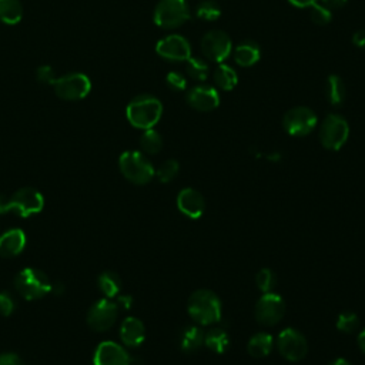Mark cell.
I'll list each match as a JSON object with an SVG mask.
<instances>
[{
	"instance_id": "obj_40",
	"label": "cell",
	"mask_w": 365,
	"mask_h": 365,
	"mask_svg": "<svg viewBox=\"0 0 365 365\" xmlns=\"http://www.w3.org/2000/svg\"><path fill=\"white\" fill-rule=\"evenodd\" d=\"M322 6H325L328 10H334V9H341L342 6H345V3L348 0H321Z\"/></svg>"
},
{
	"instance_id": "obj_38",
	"label": "cell",
	"mask_w": 365,
	"mask_h": 365,
	"mask_svg": "<svg viewBox=\"0 0 365 365\" xmlns=\"http://www.w3.org/2000/svg\"><path fill=\"white\" fill-rule=\"evenodd\" d=\"M0 365H24V364L16 354L6 352V354H0Z\"/></svg>"
},
{
	"instance_id": "obj_13",
	"label": "cell",
	"mask_w": 365,
	"mask_h": 365,
	"mask_svg": "<svg viewBox=\"0 0 365 365\" xmlns=\"http://www.w3.org/2000/svg\"><path fill=\"white\" fill-rule=\"evenodd\" d=\"M118 315L117 302L110 301L108 298L97 301L87 312V324L91 329L97 332H104L110 329Z\"/></svg>"
},
{
	"instance_id": "obj_25",
	"label": "cell",
	"mask_w": 365,
	"mask_h": 365,
	"mask_svg": "<svg viewBox=\"0 0 365 365\" xmlns=\"http://www.w3.org/2000/svg\"><path fill=\"white\" fill-rule=\"evenodd\" d=\"M212 78H214L215 86H217L220 90H224V91L232 90V88L237 86V83H238L237 71H235L232 67L227 66V64H220V66L214 70Z\"/></svg>"
},
{
	"instance_id": "obj_14",
	"label": "cell",
	"mask_w": 365,
	"mask_h": 365,
	"mask_svg": "<svg viewBox=\"0 0 365 365\" xmlns=\"http://www.w3.org/2000/svg\"><path fill=\"white\" fill-rule=\"evenodd\" d=\"M155 51L158 56L170 61H187L191 57L190 43L180 34H170L163 37L157 43Z\"/></svg>"
},
{
	"instance_id": "obj_29",
	"label": "cell",
	"mask_w": 365,
	"mask_h": 365,
	"mask_svg": "<svg viewBox=\"0 0 365 365\" xmlns=\"http://www.w3.org/2000/svg\"><path fill=\"white\" fill-rule=\"evenodd\" d=\"M185 71L195 81H204L210 74L208 64L198 57H190L185 61Z\"/></svg>"
},
{
	"instance_id": "obj_44",
	"label": "cell",
	"mask_w": 365,
	"mask_h": 365,
	"mask_svg": "<svg viewBox=\"0 0 365 365\" xmlns=\"http://www.w3.org/2000/svg\"><path fill=\"white\" fill-rule=\"evenodd\" d=\"M328 365H352L351 362H348L346 359H344V358H336V359H334L331 364H328Z\"/></svg>"
},
{
	"instance_id": "obj_20",
	"label": "cell",
	"mask_w": 365,
	"mask_h": 365,
	"mask_svg": "<svg viewBox=\"0 0 365 365\" xmlns=\"http://www.w3.org/2000/svg\"><path fill=\"white\" fill-rule=\"evenodd\" d=\"M178 344L182 352L192 354L204 344V331L198 325H187L180 332Z\"/></svg>"
},
{
	"instance_id": "obj_35",
	"label": "cell",
	"mask_w": 365,
	"mask_h": 365,
	"mask_svg": "<svg viewBox=\"0 0 365 365\" xmlns=\"http://www.w3.org/2000/svg\"><path fill=\"white\" fill-rule=\"evenodd\" d=\"M165 83L174 91H182L187 88V78L180 71H170L165 77Z\"/></svg>"
},
{
	"instance_id": "obj_1",
	"label": "cell",
	"mask_w": 365,
	"mask_h": 365,
	"mask_svg": "<svg viewBox=\"0 0 365 365\" xmlns=\"http://www.w3.org/2000/svg\"><path fill=\"white\" fill-rule=\"evenodd\" d=\"M163 114V104L161 101L148 94L137 96L133 98L127 108H125V115L128 123L141 130H148L153 128L161 118Z\"/></svg>"
},
{
	"instance_id": "obj_8",
	"label": "cell",
	"mask_w": 365,
	"mask_h": 365,
	"mask_svg": "<svg viewBox=\"0 0 365 365\" xmlns=\"http://www.w3.org/2000/svg\"><path fill=\"white\" fill-rule=\"evenodd\" d=\"M53 87L57 97L68 101H76L83 100L88 96L91 90V81L83 73H70L57 77L53 83Z\"/></svg>"
},
{
	"instance_id": "obj_22",
	"label": "cell",
	"mask_w": 365,
	"mask_h": 365,
	"mask_svg": "<svg viewBox=\"0 0 365 365\" xmlns=\"http://www.w3.org/2000/svg\"><path fill=\"white\" fill-rule=\"evenodd\" d=\"M272 348L274 338L267 332L254 334L247 344V351L252 358H264L272 351Z\"/></svg>"
},
{
	"instance_id": "obj_41",
	"label": "cell",
	"mask_w": 365,
	"mask_h": 365,
	"mask_svg": "<svg viewBox=\"0 0 365 365\" xmlns=\"http://www.w3.org/2000/svg\"><path fill=\"white\" fill-rule=\"evenodd\" d=\"M131 302H133V298L130 295H120L117 299V305L123 307L124 309H128L131 307Z\"/></svg>"
},
{
	"instance_id": "obj_37",
	"label": "cell",
	"mask_w": 365,
	"mask_h": 365,
	"mask_svg": "<svg viewBox=\"0 0 365 365\" xmlns=\"http://www.w3.org/2000/svg\"><path fill=\"white\" fill-rule=\"evenodd\" d=\"M36 76H37V80L43 84H51L56 81V74H54V70L50 67V66H40L36 71Z\"/></svg>"
},
{
	"instance_id": "obj_2",
	"label": "cell",
	"mask_w": 365,
	"mask_h": 365,
	"mask_svg": "<svg viewBox=\"0 0 365 365\" xmlns=\"http://www.w3.org/2000/svg\"><path fill=\"white\" fill-rule=\"evenodd\" d=\"M187 311L198 325L217 324L221 319V301L210 289H197L188 298Z\"/></svg>"
},
{
	"instance_id": "obj_26",
	"label": "cell",
	"mask_w": 365,
	"mask_h": 365,
	"mask_svg": "<svg viewBox=\"0 0 365 365\" xmlns=\"http://www.w3.org/2000/svg\"><path fill=\"white\" fill-rule=\"evenodd\" d=\"M23 19L20 0H0V20L6 24H17Z\"/></svg>"
},
{
	"instance_id": "obj_39",
	"label": "cell",
	"mask_w": 365,
	"mask_h": 365,
	"mask_svg": "<svg viewBox=\"0 0 365 365\" xmlns=\"http://www.w3.org/2000/svg\"><path fill=\"white\" fill-rule=\"evenodd\" d=\"M352 43L359 47V48H365V29L356 30L352 36Z\"/></svg>"
},
{
	"instance_id": "obj_31",
	"label": "cell",
	"mask_w": 365,
	"mask_h": 365,
	"mask_svg": "<svg viewBox=\"0 0 365 365\" xmlns=\"http://www.w3.org/2000/svg\"><path fill=\"white\" fill-rule=\"evenodd\" d=\"M178 171H180L178 161L174 158H168L161 163V165L155 171V175L161 182H170L175 178Z\"/></svg>"
},
{
	"instance_id": "obj_5",
	"label": "cell",
	"mask_w": 365,
	"mask_h": 365,
	"mask_svg": "<svg viewBox=\"0 0 365 365\" xmlns=\"http://www.w3.org/2000/svg\"><path fill=\"white\" fill-rule=\"evenodd\" d=\"M121 174L137 185L150 182L155 174L150 160L140 151H125L118 160Z\"/></svg>"
},
{
	"instance_id": "obj_24",
	"label": "cell",
	"mask_w": 365,
	"mask_h": 365,
	"mask_svg": "<svg viewBox=\"0 0 365 365\" xmlns=\"http://www.w3.org/2000/svg\"><path fill=\"white\" fill-rule=\"evenodd\" d=\"M325 96L332 106H341L344 103L346 97V88L344 80L339 76L331 74L328 77L325 83Z\"/></svg>"
},
{
	"instance_id": "obj_30",
	"label": "cell",
	"mask_w": 365,
	"mask_h": 365,
	"mask_svg": "<svg viewBox=\"0 0 365 365\" xmlns=\"http://www.w3.org/2000/svg\"><path fill=\"white\" fill-rule=\"evenodd\" d=\"M195 14L198 19H202L207 21H214L221 16V7L214 0H205L197 6Z\"/></svg>"
},
{
	"instance_id": "obj_6",
	"label": "cell",
	"mask_w": 365,
	"mask_h": 365,
	"mask_svg": "<svg viewBox=\"0 0 365 365\" xmlns=\"http://www.w3.org/2000/svg\"><path fill=\"white\" fill-rule=\"evenodd\" d=\"M153 17L154 23L161 29H177L190 19V7L185 0H160Z\"/></svg>"
},
{
	"instance_id": "obj_33",
	"label": "cell",
	"mask_w": 365,
	"mask_h": 365,
	"mask_svg": "<svg viewBox=\"0 0 365 365\" xmlns=\"http://www.w3.org/2000/svg\"><path fill=\"white\" fill-rule=\"evenodd\" d=\"M255 282L262 292H272L277 285V277L269 268H261L255 275Z\"/></svg>"
},
{
	"instance_id": "obj_42",
	"label": "cell",
	"mask_w": 365,
	"mask_h": 365,
	"mask_svg": "<svg viewBox=\"0 0 365 365\" xmlns=\"http://www.w3.org/2000/svg\"><path fill=\"white\" fill-rule=\"evenodd\" d=\"M295 7H309L317 3V0H288Z\"/></svg>"
},
{
	"instance_id": "obj_3",
	"label": "cell",
	"mask_w": 365,
	"mask_h": 365,
	"mask_svg": "<svg viewBox=\"0 0 365 365\" xmlns=\"http://www.w3.org/2000/svg\"><path fill=\"white\" fill-rule=\"evenodd\" d=\"M44 207V198L43 195L31 188H20L13 195L6 197L0 194V215L13 212L19 217L27 218L33 214H38Z\"/></svg>"
},
{
	"instance_id": "obj_12",
	"label": "cell",
	"mask_w": 365,
	"mask_h": 365,
	"mask_svg": "<svg viewBox=\"0 0 365 365\" xmlns=\"http://www.w3.org/2000/svg\"><path fill=\"white\" fill-rule=\"evenodd\" d=\"M200 47L202 56L215 63H222L232 51L231 38L222 30L207 31L201 38Z\"/></svg>"
},
{
	"instance_id": "obj_10",
	"label": "cell",
	"mask_w": 365,
	"mask_h": 365,
	"mask_svg": "<svg viewBox=\"0 0 365 365\" xmlns=\"http://www.w3.org/2000/svg\"><path fill=\"white\" fill-rule=\"evenodd\" d=\"M285 314V301L275 292H264L254 309V315L258 324L264 327H272L278 324Z\"/></svg>"
},
{
	"instance_id": "obj_43",
	"label": "cell",
	"mask_w": 365,
	"mask_h": 365,
	"mask_svg": "<svg viewBox=\"0 0 365 365\" xmlns=\"http://www.w3.org/2000/svg\"><path fill=\"white\" fill-rule=\"evenodd\" d=\"M358 345H359V349L365 354V328L359 332V335H358Z\"/></svg>"
},
{
	"instance_id": "obj_18",
	"label": "cell",
	"mask_w": 365,
	"mask_h": 365,
	"mask_svg": "<svg viewBox=\"0 0 365 365\" xmlns=\"http://www.w3.org/2000/svg\"><path fill=\"white\" fill-rule=\"evenodd\" d=\"M120 338L128 348H137L145 338L144 324L135 317H127L120 327Z\"/></svg>"
},
{
	"instance_id": "obj_16",
	"label": "cell",
	"mask_w": 365,
	"mask_h": 365,
	"mask_svg": "<svg viewBox=\"0 0 365 365\" xmlns=\"http://www.w3.org/2000/svg\"><path fill=\"white\" fill-rule=\"evenodd\" d=\"M185 100L188 106H191L194 110L208 113L218 107L220 94L214 87L201 84L190 88L185 96Z\"/></svg>"
},
{
	"instance_id": "obj_21",
	"label": "cell",
	"mask_w": 365,
	"mask_h": 365,
	"mask_svg": "<svg viewBox=\"0 0 365 365\" xmlns=\"http://www.w3.org/2000/svg\"><path fill=\"white\" fill-rule=\"evenodd\" d=\"M261 57V50L254 41H242L234 48V60L241 67L254 66Z\"/></svg>"
},
{
	"instance_id": "obj_15",
	"label": "cell",
	"mask_w": 365,
	"mask_h": 365,
	"mask_svg": "<svg viewBox=\"0 0 365 365\" xmlns=\"http://www.w3.org/2000/svg\"><path fill=\"white\" fill-rule=\"evenodd\" d=\"M93 362L94 365H130L131 356L121 345L104 341L96 348Z\"/></svg>"
},
{
	"instance_id": "obj_11",
	"label": "cell",
	"mask_w": 365,
	"mask_h": 365,
	"mask_svg": "<svg viewBox=\"0 0 365 365\" xmlns=\"http://www.w3.org/2000/svg\"><path fill=\"white\" fill-rule=\"evenodd\" d=\"M278 352L291 362H298L308 352V342L302 332L295 328H285L277 336Z\"/></svg>"
},
{
	"instance_id": "obj_27",
	"label": "cell",
	"mask_w": 365,
	"mask_h": 365,
	"mask_svg": "<svg viewBox=\"0 0 365 365\" xmlns=\"http://www.w3.org/2000/svg\"><path fill=\"white\" fill-rule=\"evenodd\" d=\"M98 288L107 298H114L121 291V279L113 271H104L98 277Z\"/></svg>"
},
{
	"instance_id": "obj_23",
	"label": "cell",
	"mask_w": 365,
	"mask_h": 365,
	"mask_svg": "<svg viewBox=\"0 0 365 365\" xmlns=\"http://www.w3.org/2000/svg\"><path fill=\"white\" fill-rule=\"evenodd\" d=\"M204 345L215 354H222L230 346V336L222 328H211L204 334Z\"/></svg>"
},
{
	"instance_id": "obj_4",
	"label": "cell",
	"mask_w": 365,
	"mask_h": 365,
	"mask_svg": "<svg viewBox=\"0 0 365 365\" xmlns=\"http://www.w3.org/2000/svg\"><path fill=\"white\" fill-rule=\"evenodd\" d=\"M14 288L27 301L38 299L53 288L48 277L37 268H24L14 278Z\"/></svg>"
},
{
	"instance_id": "obj_34",
	"label": "cell",
	"mask_w": 365,
	"mask_h": 365,
	"mask_svg": "<svg viewBox=\"0 0 365 365\" xmlns=\"http://www.w3.org/2000/svg\"><path fill=\"white\" fill-rule=\"evenodd\" d=\"M309 17L315 24L325 26L331 21L332 14H331V10H328L325 6L315 3V4L309 6Z\"/></svg>"
},
{
	"instance_id": "obj_19",
	"label": "cell",
	"mask_w": 365,
	"mask_h": 365,
	"mask_svg": "<svg viewBox=\"0 0 365 365\" xmlns=\"http://www.w3.org/2000/svg\"><path fill=\"white\" fill-rule=\"evenodd\" d=\"M26 247V234L20 228H11L0 237V255L10 258L19 255Z\"/></svg>"
},
{
	"instance_id": "obj_7",
	"label": "cell",
	"mask_w": 365,
	"mask_h": 365,
	"mask_svg": "<svg viewBox=\"0 0 365 365\" xmlns=\"http://www.w3.org/2000/svg\"><path fill=\"white\" fill-rule=\"evenodd\" d=\"M349 137L348 121L335 113L328 114L319 127V141L327 150L338 151Z\"/></svg>"
},
{
	"instance_id": "obj_17",
	"label": "cell",
	"mask_w": 365,
	"mask_h": 365,
	"mask_svg": "<svg viewBox=\"0 0 365 365\" xmlns=\"http://www.w3.org/2000/svg\"><path fill=\"white\" fill-rule=\"evenodd\" d=\"M177 207L188 218L197 220L204 214L205 200L200 191H197L195 188L187 187V188H182L177 195Z\"/></svg>"
},
{
	"instance_id": "obj_36",
	"label": "cell",
	"mask_w": 365,
	"mask_h": 365,
	"mask_svg": "<svg viewBox=\"0 0 365 365\" xmlns=\"http://www.w3.org/2000/svg\"><path fill=\"white\" fill-rule=\"evenodd\" d=\"M14 307H16V304H14V298L11 297V294L7 291L0 292V314L4 317H9L10 314H13Z\"/></svg>"
},
{
	"instance_id": "obj_9",
	"label": "cell",
	"mask_w": 365,
	"mask_h": 365,
	"mask_svg": "<svg viewBox=\"0 0 365 365\" xmlns=\"http://www.w3.org/2000/svg\"><path fill=\"white\" fill-rule=\"evenodd\" d=\"M317 114L305 106L292 107L284 114L282 127L292 137H305L317 125Z\"/></svg>"
},
{
	"instance_id": "obj_32",
	"label": "cell",
	"mask_w": 365,
	"mask_h": 365,
	"mask_svg": "<svg viewBox=\"0 0 365 365\" xmlns=\"http://www.w3.org/2000/svg\"><path fill=\"white\" fill-rule=\"evenodd\" d=\"M359 327V318L355 312L344 311L336 318V328L344 334H352Z\"/></svg>"
},
{
	"instance_id": "obj_28",
	"label": "cell",
	"mask_w": 365,
	"mask_h": 365,
	"mask_svg": "<svg viewBox=\"0 0 365 365\" xmlns=\"http://www.w3.org/2000/svg\"><path fill=\"white\" fill-rule=\"evenodd\" d=\"M140 147L145 154H157L163 148V138L154 128L144 130L140 137Z\"/></svg>"
}]
</instances>
